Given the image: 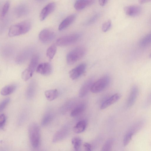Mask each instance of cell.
<instances>
[{
  "mask_svg": "<svg viewBox=\"0 0 151 151\" xmlns=\"http://www.w3.org/2000/svg\"><path fill=\"white\" fill-rule=\"evenodd\" d=\"M31 27V23L29 20H25L12 25L9 28L8 35L10 37L18 36L28 32Z\"/></svg>",
  "mask_w": 151,
  "mask_h": 151,
  "instance_id": "6da1fadb",
  "label": "cell"
},
{
  "mask_svg": "<svg viewBox=\"0 0 151 151\" xmlns=\"http://www.w3.org/2000/svg\"><path fill=\"white\" fill-rule=\"evenodd\" d=\"M86 52V49L83 47L79 46L76 47L67 54V63L70 65H73L82 58L85 55Z\"/></svg>",
  "mask_w": 151,
  "mask_h": 151,
  "instance_id": "7a4b0ae2",
  "label": "cell"
},
{
  "mask_svg": "<svg viewBox=\"0 0 151 151\" xmlns=\"http://www.w3.org/2000/svg\"><path fill=\"white\" fill-rule=\"evenodd\" d=\"M29 133L32 147L35 148L37 147L40 140V130L38 125L35 123L31 124L29 127Z\"/></svg>",
  "mask_w": 151,
  "mask_h": 151,
  "instance_id": "3957f363",
  "label": "cell"
},
{
  "mask_svg": "<svg viewBox=\"0 0 151 151\" xmlns=\"http://www.w3.org/2000/svg\"><path fill=\"white\" fill-rule=\"evenodd\" d=\"M81 36V35L78 33L64 36L58 38L56 41V43L60 46H67L76 42Z\"/></svg>",
  "mask_w": 151,
  "mask_h": 151,
  "instance_id": "277c9868",
  "label": "cell"
},
{
  "mask_svg": "<svg viewBox=\"0 0 151 151\" xmlns=\"http://www.w3.org/2000/svg\"><path fill=\"white\" fill-rule=\"evenodd\" d=\"M110 80L109 76H103L93 83L91 91L93 93L101 92L107 87L109 84Z\"/></svg>",
  "mask_w": 151,
  "mask_h": 151,
  "instance_id": "5b68a950",
  "label": "cell"
},
{
  "mask_svg": "<svg viewBox=\"0 0 151 151\" xmlns=\"http://www.w3.org/2000/svg\"><path fill=\"white\" fill-rule=\"evenodd\" d=\"M40 40L44 43H48L51 42L55 38V35L52 29L45 28L42 30L39 34Z\"/></svg>",
  "mask_w": 151,
  "mask_h": 151,
  "instance_id": "8992f818",
  "label": "cell"
},
{
  "mask_svg": "<svg viewBox=\"0 0 151 151\" xmlns=\"http://www.w3.org/2000/svg\"><path fill=\"white\" fill-rule=\"evenodd\" d=\"M86 68L85 63H81L72 69L69 73L70 77L73 80L78 78L85 72Z\"/></svg>",
  "mask_w": 151,
  "mask_h": 151,
  "instance_id": "52a82bcc",
  "label": "cell"
},
{
  "mask_svg": "<svg viewBox=\"0 0 151 151\" xmlns=\"http://www.w3.org/2000/svg\"><path fill=\"white\" fill-rule=\"evenodd\" d=\"M139 93V89L137 86L134 85L131 88L126 103L127 107L132 106L135 102Z\"/></svg>",
  "mask_w": 151,
  "mask_h": 151,
  "instance_id": "ba28073f",
  "label": "cell"
},
{
  "mask_svg": "<svg viewBox=\"0 0 151 151\" xmlns=\"http://www.w3.org/2000/svg\"><path fill=\"white\" fill-rule=\"evenodd\" d=\"M93 81V78H91L84 82L79 91V96L80 97H84L87 94L89 91L91 90V87L94 83Z\"/></svg>",
  "mask_w": 151,
  "mask_h": 151,
  "instance_id": "9c48e42d",
  "label": "cell"
},
{
  "mask_svg": "<svg viewBox=\"0 0 151 151\" xmlns=\"http://www.w3.org/2000/svg\"><path fill=\"white\" fill-rule=\"evenodd\" d=\"M55 7V4L54 2H51L47 4L42 9L39 15L41 21H43L52 12Z\"/></svg>",
  "mask_w": 151,
  "mask_h": 151,
  "instance_id": "30bf717a",
  "label": "cell"
},
{
  "mask_svg": "<svg viewBox=\"0 0 151 151\" xmlns=\"http://www.w3.org/2000/svg\"><path fill=\"white\" fill-rule=\"evenodd\" d=\"M37 72L42 75L47 76L52 72L51 65L48 63H43L38 65L36 68Z\"/></svg>",
  "mask_w": 151,
  "mask_h": 151,
  "instance_id": "8fae6325",
  "label": "cell"
},
{
  "mask_svg": "<svg viewBox=\"0 0 151 151\" xmlns=\"http://www.w3.org/2000/svg\"><path fill=\"white\" fill-rule=\"evenodd\" d=\"M124 10L125 13L128 15L135 16L141 13L142 9L139 6L133 5L125 6Z\"/></svg>",
  "mask_w": 151,
  "mask_h": 151,
  "instance_id": "7c38bea8",
  "label": "cell"
},
{
  "mask_svg": "<svg viewBox=\"0 0 151 151\" xmlns=\"http://www.w3.org/2000/svg\"><path fill=\"white\" fill-rule=\"evenodd\" d=\"M121 95L118 93L112 96L104 101L101 104L100 109H104L117 101L121 98Z\"/></svg>",
  "mask_w": 151,
  "mask_h": 151,
  "instance_id": "4fadbf2b",
  "label": "cell"
},
{
  "mask_svg": "<svg viewBox=\"0 0 151 151\" xmlns=\"http://www.w3.org/2000/svg\"><path fill=\"white\" fill-rule=\"evenodd\" d=\"M76 18L75 14H71L65 18L60 23L58 27V30H62L70 25L75 20Z\"/></svg>",
  "mask_w": 151,
  "mask_h": 151,
  "instance_id": "5bb4252c",
  "label": "cell"
},
{
  "mask_svg": "<svg viewBox=\"0 0 151 151\" xmlns=\"http://www.w3.org/2000/svg\"><path fill=\"white\" fill-rule=\"evenodd\" d=\"M39 56L37 54L34 55L32 57L29 64L25 70L32 76L35 69L37 66Z\"/></svg>",
  "mask_w": 151,
  "mask_h": 151,
  "instance_id": "9a60e30c",
  "label": "cell"
},
{
  "mask_svg": "<svg viewBox=\"0 0 151 151\" xmlns=\"http://www.w3.org/2000/svg\"><path fill=\"white\" fill-rule=\"evenodd\" d=\"M95 1L93 0H78L74 3V7L76 9L80 11L93 4Z\"/></svg>",
  "mask_w": 151,
  "mask_h": 151,
  "instance_id": "2e32d148",
  "label": "cell"
},
{
  "mask_svg": "<svg viewBox=\"0 0 151 151\" xmlns=\"http://www.w3.org/2000/svg\"><path fill=\"white\" fill-rule=\"evenodd\" d=\"M16 88V85L14 84L6 85L1 90V94L3 96H7L12 93Z\"/></svg>",
  "mask_w": 151,
  "mask_h": 151,
  "instance_id": "e0dca14e",
  "label": "cell"
},
{
  "mask_svg": "<svg viewBox=\"0 0 151 151\" xmlns=\"http://www.w3.org/2000/svg\"><path fill=\"white\" fill-rule=\"evenodd\" d=\"M36 88V86L35 82L32 81L30 82L28 86L26 92V96L28 99H30L33 97Z\"/></svg>",
  "mask_w": 151,
  "mask_h": 151,
  "instance_id": "ac0fdd59",
  "label": "cell"
},
{
  "mask_svg": "<svg viewBox=\"0 0 151 151\" xmlns=\"http://www.w3.org/2000/svg\"><path fill=\"white\" fill-rule=\"evenodd\" d=\"M86 122L85 120H81L78 122L73 128L74 132L77 134L81 133L85 129Z\"/></svg>",
  "mask_w": 151,
  "mask_h": 151,
  "instance_id": "d6986e66",
  "label": "cell"
},
{
  "mask_svg": "<svg viewBox=\"0 0 151 151\" xmlns=\"http://www.w3.org/2000/svg\"><path fill=\"white\" fill-rule=\"evenodd\" d=\"M85 108L86 105L84 104L78 105L72 111L70 116L73 117L79 115L85 110Z\"/></svg>",
  "mask_w": 151,
  "mask_h": 151,
  "instance_id": "ffe728a7",
  "label": "cell"
},
{
  "mask_svg": "<svg viewBox=\"0 0 151 151\" xmlns=\"http://www.w3.org/2000/svg\"><path fill=\"white\" fill-rule=\"evenodd\" d=\"M45 94L48 100L52 101L57 98L58 95V92L56 89L49 90L46 91Z\"/></svg>",
  "mask_w": 151,
  "mask_h": 151,
  "instance_id": "44dd1931",
  "label": "cell"
},
{
  "mask_svg": "<svg viewBox=\"0 0 151 151\" xmlns=\"http://www.w3.org/2000/svg\"><path fill=\"white\" fill-rule=\"evenodd\" d=\"M57 50V47L55 44L50 45L47 49L46 51V55L50 60H52L55 56Z\"/></svg>",
  "mask_w": 151,
  "mask_h": 151,
  "instance_id": "7402d4cb",
  "label": "cell"
},
{
  "mask_svg": "<svg viewBox=\"0 0 151 151\" xmlns=\"http://www.w3.org/2000/svg\"><path fill=\"white\" fill-rule=\"evenodd\" d=\"M53 117V114L51 112L46 113L44 116L41 121V125L45 126L48 124L52 121Z\"/></svg>",
  "mask_w": 151,
  "mask_h": 151,
  "instance_id": "603a6c76",
  "label": "cell"
},
{
  "mask_svg": "<svg viewBox=\"0 0 151 151\" xmlns=\"http://www.w3.org/2000/svg\"><path fill=\"white\" fill-rule=\"evenodd\" d=\"M151 44V32L143 38L140 41L139 45L141 47H146Z\"/></svg>",
  "mask_w": 151,
  "mask_h": 151,
  "instance_id": "cb8c5ba5",
  "label": "cell"
},
{
  "mask_svg": "<svg viewBox=\"0 0 151 151\" xmlns=\"http://www.w3.org/2000/svg\"><path fill=\"white\" fill-rule=\"evenodd\" d=\"M27 8L25 5H20L16 7L15 12L17 16H21L25 14L27 12Z\"/></svg>",
  "mask_w": 151,
  "mask_h": 151,
  "instance_id": "d4e9b609",
  "label": "cell"
},
{
  "mask_svg": "<svg viewBox=\"0 0 151 151\" xmlns=\"http://www.w3.org/2000/svg\"><path fill=\"white\" fill-rule=\"evenodd\" d=\"M71 142L75 150L76 151L78 150L81 144V139L79 137H75L72 139Z\"/></svg>",
  "mask_w": 151,
  "mask_h": 151,
  "instance_id": "484cf974",
  "label": "cell"
},
{
  "mask_svg": "<svg viewBox=\"0 0 151 151\" xmlns=\"http://www.w3.org/2000/svg\"><path fill=\"white\" fill-rule=\"evenodd\" d=\"M134 133L131 130L127 132L124 137L123 144L124 146H126L131 140Z\"/></svg>",
  "mask_w": 151,
  "mask_h": 151,
  "instance_id": "4316f807",
  "label": "cell"
},
{
  "mask_svg": "<svg viewBox=\"0 0 151 151\" xmlns=\"http://www.w3.org/2000/svg\"><path fill=\"white\" fill-rule=\"evenodd\" d=\"M10 6V3L9 1H7L4 4L3 6L1 12L0 18L3 19L7 12Z\"/></svg>",
  "mask_w": 151,
  "mask_h": 151,
  "instance_id": "83f0119b",
  "label": "cell"
},
{
  "mask_svg": "<svg viewBox=\"0 0 151 151\" xmlns=\"http://www.w3.org/2000/svg\"><path fill=\"white\" fill-rule=\"evenodd\" d=\"M111 25V22L109 20L103 24L102 26V30L104 32L108 31L110 28Z\"/></svg>",
  "mask_w": 151,
  "mask_h": 151,
  "instance_id": "f1b7e54d",
  "label": "cell"
},
{
  "mask_svg": "<svg viewBox=\"0 0 151 151\" xmlns=\"http://www.w3.org/2000/svg\"><path fill=\"white\" fill-rule=\"evenodd\" d=\"M73 103V101H69L66 103L62 106V110L63 112L68 111L71 108Z\"/></svg>",
  "mask_w": 151,
  "mask_h": 151,
  "instance_id": "f546056e",
  "label": "cell"
},
{
  "mask_svg": "<svg viewBox=\"0 0 151 151\" xmlns=\"http://www.w3.org/2000/svg\"><path fill=\"white\" fill-rule=\"evenodd\" d=\"M10 101L9 98H6L3 99L0 103V111L1 112L6 107Z\"/></svg>",
  "mask_w": 151,
  "mask_h": 151,
  "instance_id": "4dcf8cb0",
  "label": "cell"
},
{
  "mask_svg": "<svg viewBox=\"0 0 151 151\" xmlns=\"http://www.w3.org/2000/svg\"><path fill=\"white\" fill-rule=\"evenodd\" d=\"M6 121V117L4 114H1L0 116V127L3 129L5 125Z\"/></svg>",
  "mask_w": 151,
  "mask_h": 151,
  "instance_id": "1f68e13d",
  "label": "cell"
},
{
  "mask_svg": "<svg viewBox=\"0 0 151 151\" xmlns=\"http://www.w3.org/2000/svg\"><path fill=\"white\" fill-rule=\"evenodd\" d=\"M99 17V14H95L86 22L85 24H86L88 25L93 23L97 20Z\"/></svg>",
  "mask_w": 151,
  "mask_h": 151,
  "instance_id": "d6a6232c",
  "label": "cell"
},
{
  "mask_svg": "<svg viewBox=\"0 0 151 151\" xmlns=\"http://www.w3.org/2000/svg\"><path fill=\"white\" fill-rule=\"evenodd\" d=\"M85 151H92V147L90 144L85 143L83 145Z\"/></svg>",
  "mask_w": 151,
  "mask_h": 151,
  "instance_id": "836d02e7",
  "label": "cell"
},
{
  "mask_svg": "<svg viewBox=\"0 0 151 151\" xmlns=\"http://www.w3.org/2000/svg\"><path fill=\"white\" fill-rule=\"evenodd\" d=\"M108 1L106 0H100L99 1V3L100 6H104L106 4Z\"/></svg>",
  "mask_w": 151,
  "mask_h": 151,
  "instance_id": "e575fe53",
  "label": "cell"
},
{
  "mask_svg": "<svg viewBox=\"0 0 151 151\" xmlns=\"http://www.w3.org/2000/svg\"><path fill=\"white\" fill-rule=\"evenodd\" d=\"M148 1H149L141 0V1H140V3H145V2H147Z\"/></svg>",
  "mask_w": 151,
  "mask_h": 151,
  "instance_id": "d590c367",
  "label": "cell"
},
{
  "mask_svg": "<svg viewBox=\"0 0 151 151\" xmlns=\"http://www.w3.org/2000/svg\"><path fill=\"white\" fill-rule=\"evenodd\" d=\"M149 100H149V102H151V93L150 95V96L149 98Z\"/></svg>",
  "mask_w": 151,
  "mask_h": 151,
  "instance_id": "8d00e7d4",
  "label": "cell"
},
{
  "mask_svg": "<svg viewBox=\"0 0 151 151\" xmlns=\"http://www.w3.org/2000/svg\"><path fill=\"white\" fill-rule=\"evenodd\" d=\"M149 56V57L151 58V53L150 54Z\"/></svg>",
  "mask_w": 151,
  "mask_h": 151,
  "instance_id": "74e56055",
  "label": "cell"
}]
</instances>
